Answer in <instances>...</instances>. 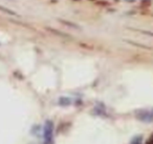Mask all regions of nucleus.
I'll return each mask as SVG.
<instances>
[{
    "instance_id": "1",
    "label": "nucleus",
    "mask_w": 153,
    "mask_h": 144,
    "mask_svg": "<svg viewBox=\"0 0 153 144\" xmlns=\"http://www.w3.org/2000/svg\"><path fill=\"white\" fill-rule=\"evenodd\" d=\"M44 144H53V124L46 121L44 126Z\"/></svg>"
}]
</instances>
